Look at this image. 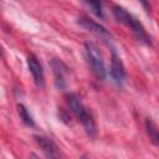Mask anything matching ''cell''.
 <instances>
[{
  "mask_svg": "<svg viewBox=\"0 0 159 159\" xmlns=\"http://www.w3.org/2000/svg\"><path fill=\"white\" fill-rule=\"evenodd\" d=\"M66 101H67L70 111L82 123L86 133L89 137H96V134H97V125H96V122H94V118H93L91 111L81 102L78 96L75 94V93H68L66 96Z\"/></svg>",
  "mask_w": 159,
  "mask_h": 159,
  "instance_id": "6da1fadb",
  "label": "cell"
},
{
  "mask_svg": "<svg viewBox=\"0 0 159 159\" xmlns=\"http://www.w3.org/2000/svg\"><path fill=\"white\" fill-rule=\"evenodd\" d=\"M112 12H113V16L116 17V20L118 22L125 25L127 27H129L139 41L150 46V37L148 36V34H147L144 26L142 25V22L135 16H133L129 11H127L120 5H113L112 6Z\"/></svg>",
  "mask_w": 159,
  "mask_h": 159,
  "instance_id": "7a4b0ae2",
  "label": "cell"
},
{
  "mask_svg": "<svg viewBox=\"0 0 159 159\" xmlns=\"http://www.w3.org/2000/svg\"><path fill=\"white\" fill-rule=\"evenodd\" d=\"M84 51H86V58L91 67V71L93 72V75L97 78L103 80L106 77V67H104L103 56H102L99 48L94 43L87 42L84 45Z\"/></svg>",
  "mask_w": 159,
  "mask_h": 159,
  "instance_id": "3957f363",
  "label": "cell"
},
{
  "mask_svg": "<svg viewBox=\"0 0 159 159\" xmlns=\"http://www.w3.org/2000/svg\"><path fill=\"white\" fill-rule=\"evenodd\" d=\"M50 67L52 70L55 86L57 89H65L66 87V78L68 75V67L63 61L60 58H52L50 61Z\"/></svg>",
  "mask_w": 159,
  "mask_h": 159,
  "instance_id": "277c9868",
  "label": "cell"
},
{
  "mask_svg": "<svg viewBox=\"0 0 159 159\" xmlns=\"http://www.w3.org/2000/svg\"><path fill=\"white\" fill-rule=\"evenodd\" d=\"M34 138L47 159H62L61 152L52 138L46 135H35Z\"/></svg>",
  "mask_w": 159,
  "mask_h": 159,
  "instance_id": "5b68a950",
  "label": "cell"
},
{
  "mask_svg": "<svg viewBox=\"0 0 159 159\" xmlns=\"http://www.w3.org/2000/svg\"><path fill=\"white\" fill-rule=\"evenodd\" d=\"M78 25L82 26L84 30L99 36L103 40H109L111 39L109 31L104 26H102L99 22H97V21H94V20H92L89 17H80L78 19Z\"/></svg>",
  "mask_w": 159,
  "mask_h": 159,
  "instance_id": "8992f818",
  "label": "cell"
},
{
  "mask_svg": "<svg viewBox=\"0 0 159 159\" xmlns=\"http://www.w3.org/2000/svg\"><path fill=\"white\" fill-rule=\"evenodd\" d=\"M26 62H27L29 71L32 75L35 84L37 87H43V84H45V73H43V68H42V65L40 63V61L34 55H30V56H27Z\"/></svg>",
  "mask_w": 159,
  "mask_h": 159,
  "instance_id": "52a82bcc",
  "label": "cell"
},
{
  "mask_svg": "<svg viewBox=\"0 0 159 159\" xmlns=\"http://www.w3.org/2000/svg\"><path fill=\"white\" fill-rule=\"evenodd\" d=\"M111 76L114 80V82H117L118 84H122L125 78H127V73H125V68L124 65L120 60V57L116 53V51H112V61H111Z\"/></svg>",
  "mask_w": 159,
  "mask_h": 159,
  "instance_id": "ba28073f",
  "label": "cell"
},
{
  "mask_svg": "<svg viewBox=\"0 0 159 159\" xmlns=\"http://www.w3.org/2000/svg\"><path fill=\"white\" fill-rule=\"evenodd\" d=\"M17 114L20 117V119L29 127H35V120H34V117L31 116V113L29 112V109L22 104V103H19L17 104Z\"/></svg>",
  "mask_w": 159,
  "mask_h": 159,
  "instance_id": "9c48e42d",
  "label": "cell"
},
{
  "mask_svg": "<svg viewBox=\"0 0 159 159\" xmlns=\"http://www.w3.org/2000/svg\"><path fill=\"white\" fill-rule=\"evenodd\" d=\"M145 128H147V133H148L150 140L157 145L158 142H159V134H158V127H157V124L150 118H147L145 119Z\"/></svg>",
  "mask_w": 159,
  "mask_h": 159,
  "instance_id": "30bf717a",
  "label": "cell"
},
{
  "mask_svg": "<svg viewBox=\"0 0 159 159\" xmlns=\"http://www.w3.org/2000/svg\"><path fill=\"white\" fill-rule=\"evenodd\" d=\"M86 5L88 7H91V11L99 19H103L104 17V14H103V9H102V4L99 1H89V2H86Z\"/></svg>",
  "mask_w": 159,
  "mask_h": 159,
  "instance_id": "8fae6325",
  "label": "cell"
},
{
  "mask_svg": "<svg viewBox=\"0 0 159 159\" xmlns=\"http://www.w3.org/2000/svg\"><path fill=\"white\" fill-rule=\"evenodd\" d=\"M30 159H40V158H39L36 154H34V153H32V154L30 155Z\"/></svg>",
  "mask_w": 159,
  "mask_h": 159,
  "instance_id": "7c38bea8",
  "label": "cell"
},
{
  "mask_svg": "<svg viewBox=\"0 0 159 159\" xmlns=\"http://www.w3.org/2000/svg\"><path fill=\"white\" fill-rule=\"evenodd\" d=\"M80 159H89V158H87V157H81Z\"/></svg>",
  "mask_w": 159,
  "mask_h": 159,
  "instance_id": "4fadbf2b",
  "label": "cell"
},
{
  "mask_svg": "<svg viewBox=\"0 0 159 159\" xmlns=\"http://www.w3.org/2000/svg\"><path fill=\"white\" fill-rule=\"evenodd\" d=\"M0 55H1V47H0Z\"/></svg>",
  "mask_w": 159,
  "mask_h": 159,
  "instance_id": "5bb4252c",
  "label": "cell"
}]
</instances>
